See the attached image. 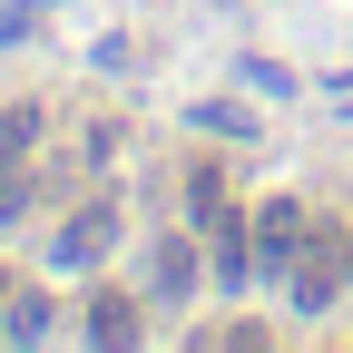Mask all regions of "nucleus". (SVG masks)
<instances>
[{"instance_id": "obj_2", "label": "nucleus", "mask_w": 353, "mask_h": 353, "mask_svg": "<svg viewBox=\"0 0 353 353\" xmlns=\"http://www.w3.org/2000/svg\"><path fill=\"white\" fill-rule=\"evenodd\" d=\"M294 255H304V206L275 196V206L255 216V265H294Z\"/></svg>"}, {"instance_id": "obj_4", "label": "nucleus", "mask_w": 353, "mask_h": 353, "mask_svg": "<svg viewBox=\"0 0 353 353\" xmlns=\"http://www.w3.org/2000/svg\"><path fill=\"white\" fill-rule=\"evenodd\" d=\"M30 138H39V118H30V108H10V118H0V167H10V176H20Z\"/></svg>"}, {"instance_id": "obj_6", "label": "nucleus", "mask_w": 353, "mask_h": 353, "mask_svg": "<svg viewBox=\"0 0 353 353\" xmlns=\"http://www.w3.org/2000/svg\"><path fill=\"white\" fill-rule=\"evenodd\" d=\"M157 285H176V294H187V285H196V255H187V245H167V255H157Z\"/></svg>"}, {"instance_id": "obj_7", "label": "nucleus", "mask_w": 353, "mask_h": 353, "mask_svg": "<svg viewBox=\"0 0 353 353\" xmlns=\"http://www.w3.org/2000/svg\"><path fill=\"white\" fill-rule=\"evenodd\" d=\"M0 304H10V285H0Z\"/></svg>"}, {"instance_id": "obj_5", "label": "nucleus", "mask_w": 353, "mask_h": 353, "mask_svg": "<svg viewBox=\"0 0 353 353\" xmlns=\"http://www.w3.org/2000/svg\"><path fill=\"white\" fill-rule=\"evenodd\" d=\"M39 324H50V294H10V314H0V334H20V343H30Z\"/></svg>"}, {"instance_id": "obj_1", "label": "nucleus", "mask_w": 353, "mask_h": 353, "mask_svg": "<svg viewBox=\"0 0 353 353\" xmlns=\"http://www.w3.org/2000/svg\"><path fill=\"white\" fill-rule=\"evenodd\" d=\"M108 245H118V206H108V196H99V206H79L69 226H59V265H99Z\"/></svg>"}, {"instance_id": "obj_3", "label": "nucleus", "mask_w": 353, "mask_h": 353, "mask_svg": "<svg viewBox=\"0 0 353 353\" xmlns=\"http://www.w3.org/2000/svg\"><path fill=\"white\" fill-rule=\"evenodd\" d=\"M88 334H99V343H128V334H138L128 294H88Z\"/></svg>"}]
</instances>
